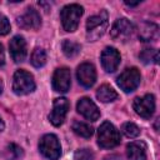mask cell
<instances>
[{"label": "cell", "mask_w": 160, "mask_h": 160, "mask_svg": "<svg viewBox=\"0 0 160 160\" xmlns=\"http://www.w3.org/2000/svg\"><path fill=\"white\" fill-rule=\"evenodd\" d=\"M75 160H94V152L89 149H79L75 155Z\"/></svg>", "instance_id": "d4e9b609"}, {"label": "cell", "mask_w": 160, "mask_h": 160, "mask_svg": "<svg viewBox=\"0 0 160 160\" xmlns=\"http://www.w3.org/2000/svg\"><path fill=\"white\" fill-rule=\"evenodd\" d=\"M61 49H62V52L68 56V58H75L80 50H81V46L80 44L75 42V41H71V40H64L62 44H61Z\"/></svg>", "instance_id": "d6986e66"}, {"label": "cell", "mask_w": 160, "mask_h": 160, "mask_svg": "<svg viewBox=\"0 0 160 160\" xmlns=\"http://www.w3.org/2000/svg\"><path fill=\"white\" fill-rule=\"evenodd\" d=\"M52 89L58 92H66L71 85V74L68 68H59L52 75Z\"/></svg>", "instance_id": "8fae6325"}, {"label": "cell", "mask_w": 160, "mask_h": 160, "mask_svg": "<svg viewBox=\"0 0 160 160\" xmlns=\"http://www.w3.org/2000/svg\"><path fill=\"white\" fill-rule=\"evenodd\" d=\"M82 12H84V9L79 4H69L64 6L62 10L60 11V19H61L64 30L69 32L75 31L79 26V21Z\"/></svg>", "instance_id": "3957f363"}, {"label": "cell", "mask_w": 160, "mask_h": 160, "mask_svg": "<svg viewBox=\"0 0 160 160\" xmlns=\"http://www.w3.org/2000/svg\"><path fill=\"white\" fill-rule=\"evenodd\" d=\"M39 150L44 158L49 160H58L61 155V146L58 136L54 134L44 135L39 141Z\"/></svg>", "instance_id": "5b68a950"}, {"label": "cell", "mask_w": 160, "mask_h": 160, "mask_svg": "<svg viewBox=\"0 0 160 160\" xmlns=\"http://www.w3.org/2000/svg\"><path fill=\"white\" fill-rule=\"evenodd\" d=\"M134 31V25L125 18L122 19H118L110 30V35L114 40H126L129 36H131Z\"/></svg>", "instance_id": "4fadbf2b"}, {"label": "cell", "mask_w": 160, "mask_h": 160, "mask_svg": "<svg viewBox=\"0 0 160 160\" xmlns=\"http://www.w3.org/2000/svg\"><path fill=\"white\" fill-rule=\"evenodd\" d=\"M70 108L69 100L66 98H59L55 99L54 104H52V110L49 115V120L54 126H60L68 114V110Z\"/></svg>", "instance_id": "ba28073f"}, {"label": "cell", "mask_w": 160, "mask_h": 160, "mask_svg": "<svg viewBox=\"0 0 160 160\" xmlns=\"http://www.w3.org/2000/svg\"><path fill=\"white\" fill-rule=\"evenodd\" d=\"M9 50L15 62H21L26 58V41L22 36L15 35L9 42Z\"/></svg>", "instance_id": "9a60e30c"}, {"label": "cell", "mask_w": 160, "mask_h": 160, "mask_svg": "<svg viewBox=\"0 0 160 160\" xmlns=\"http://www.w3.org/2000/svg\"><path fill=\"white\" fill-rule=\"evenodd\" d=\"M140 59L144 64H158L159 51L156 49H144L140 52Z\"/></svg>", "instance_id": "44dd1931"}, {"label": "cell", "mask_w": 160, "mask_h": 160, "mask_svg": "<svg viewBox=\"0 0 160 160\" xmlns=\"http://www.w3.org/2000/svg\"><path fill=\"white\" fill-rule=\"evenodd\" d=\"M2 129H4V124H2V121L0 120V131H2Z\"/></svg>", "instance_id": "f546056e"}, {"label": "cell", "mask_w": 160, "mask_h": 160, "mask_svg": "<svg viewBox=\"0 0 160 160\" xmlns=\"http://www.w3.org/2000/svg\"><path fill=\"white\" fill-rule=\"evenodd\" d=\"M76 110L80 115H82L85 119H88L90 121H95L100 118V111H99L96 104L89 98L79 99V101L76 104Z\"/></svg>", "instance_id": "5bb4252c"}, {"label": "cell", "mask_w": 160, "mask_h": 160, "mask_svg": "<svg viewBox=\"0 0 160 160\" xmlns=\"http://www.w3.org/2000/svg\"><path fill=\"white\" fill-rule=\"evenodd\" d=\"M140 71L136 68H128L118 76L116 82L121 90H124L125 92H131L140 85Z\"/></svg>", "instance_id": "8992f818"}, {"label": "cell", "mask_w": 160, "mask_h": 160, "mask_svg": "<svg viewBox=\"0 0 160 160\" xmlns=\"http://www.w3.org/2000/svg\"><path fill=\"white\" fill-rule=\"evenodd\" d=\"M98 144L102 149H111L120 144L119 130L109 121H104L98 129Z\"/></svg>", "instance_id": "7a4b0ae2"}, {"label": "cell", "mask_w": 160, "mask_h": 160, "mask_svg": "<svg viewBox=\"0 0 160 160\" xmlns=\"http://www.w3.org/2000/svg\"><path fill=\"white\" fill-rule=\"evenodd\" d=\"M22 155H24L22 149L16 144H9L5 148V156L9 160H19L22 158Z\"/></svg>", "instance_id": "603a6c76"}, {"label": "cell", "mask_w": 160, "mask_h": 160, "mask_svg": "<svg viewBox=\"0 0 160 160\" xmlns=\"http://www.w3.org/2000/svg\"><path fill=\"white\" fill-rule=\"evenodd\" d=\"M76 78L84 88H91L96 81V70L91 62H82L78 66Z\"/></svg>", "instance_id": "30bf717a"}, {"label": "cell", "mask_w": 160, "mask_h": 160, "mask_svg": "<svg viewBox=\"0 0 160 160\" xmlns=\"http://www.w3.org/2000/svg\"><path fill=\"white\" fill-rule=\"evenodd\" d=\"M72 130H74V132L76 135L81 136V138H86V139L90 138L92 135V132H94L92 128L89 124L82 122V121H75L72 124Z\"/></svg>", "instance_id": "ffe728a7"}, {"label": "cell", "mask_w": 160, "mask_h": 160, "mask_svg": "<svg viewBox=\"0 0 160 160\" xmlns=\"http://www.w3.org/2000/svg\"><path fill=\"white\" fill-rule=\"evenodd\" d=\"M125 4H126L128 6H136V5L139 4V1H138V2H125Z\"/></svg>", "instance_id": "83f0119b"}, {"label": "cell", "mask_w": 160, "mask_h": 160, "mask_svg": "<svg viewBox=\"0 0 160 160\" xmlns=\"http://www.w3.org/2000/svg\"><path fill=\"white\" fill-rule=\"evenodd\" d=\"M35 90L34 76L26 70H16L12 78V91L16 95H28Z\"/></svg>", "instance_id": "277c9868"}, {"label": "cell", "mask_w": 160, "mask_h": 160, "mask_svg": "<svg viewBox=\"0 0 160 160\" xmlns=\"http://www.w3.org/2000/svg\"><path fill=\"white\" fill-rule=\"evenodd\" d=\"M10 32V22H9V19L0 14V35H6Z\"/></svg>", "instance_id": "484cf974"}, {"label": "cell", "mask_w": 160, "mask_h": 160, "mask_svg": "<svg viewBox=\"0 0 160 160\" xmlns=\"http://www.w3.org/2000/svg\"><path fill=\"white\" fill-rule=\"evenodd\" d=\"M132 108L138 115L144 119L151 118L155 111V98L152 94H146L142 98H136L132 102Z\"/></svg>", "instance_id": "52a82bcc"}, {"label": "cell", "mask_w": 160, "mask_h": 160, "mask_svg": "<svg viewBox=\"0 0 160 160\" xmlns=\"http://www.w3.org/2000/svg\"><path fill=\"white\" fill-rule=\"evenodd\" d=\"M18 25L21 29H28V30H38L41 25V18L40 14L34 9V8H26L25 12L21 14L18 20H16Z\"/></svg>", "instance_id": "9c48e42d"}, {"label": "cell", "mask_w": 160, "mask_h": 160, "mask_svg": "<svg viewBox=\"0 0 160 160\" xmlns=\"http://www.w3.org/2000/svg\"><path fill=\"white\" fill-rule=\"evenodd\" d=\"M159 26L154 22H142L139 26V38L141 41H152L158 39Z\"/></svg>", "instance_id": "e0dca14e"}, {"label": "cell", "mask_w": 160, "mask_h": 160, "mask_svg": "<svg viewBox=\"0 0 160 160\" xmlns=\"http://www.w3.org/2000/svg\"><path fill=\"white\" fill-rule=\"evenodd\" d=\"M126 155L129 160H146V148L141 141H131L126 145Z\"/></svg>", "instance_id": "2e32d148"}, {"label": "cell", "mask_w": 160, "mask_h": 160, "mask_svg": "<svg viewBox=\"0 0 160 160\" xmlns=\"http://www.w3.org/2000/svg\"><path fill=\"white\" fill-rule=\"evenodd\" d=\"M100 60H101V65H102V69L106 71V72H114L119 64H120V52L115 49V48H105L101 52V56H100Z\"/></svg>", "instance_id": "7c38bea8"}, {"label": "cell", "mask_w": 160, "mask_h": 160, "mask_svg": "<svg viewBox=\"0 0 160 160\" xmlns=\"http://www.w3.org/2000/svg\"><path fill=\"white\" fill-rule=\"evenodd\" d=\"M109 16L106 10H101L99 14L92 15L86 21V38L89 41H95L101 38L108 28Z\"/></svg>", "instance_id": "6da1fadb"}, {"label": "cell", "mask_w": 160, "mask_h": 160, "mask_svg": "<svg viewBox=\"0 0 160 160\" xmlns=\"http://www.w3.org/2000/svg\"><path fill=\"white\" fill-rule=\"evenodd\" d=\"M4 64H5V52H4L2 45L0 44V68L4 66Z\"/></svg>", "instance_id": "4316f807"}, {"label": "cell", "mask_w": 160, "mask_h": 160, "mask_svg": "<svg viewBox=\"0 0 160 160\" xmlns=\"http://www.w3.org/2000/svg\"><path fill=\"white\" fill-rule=\"evenodd\" d=\"M96 98L101 102H111L118 98V92L108 84L101 85L96 91Z\"/></svg>", "instance_id": "ac0fdd59"}, {"label": "cell", "mask_w": 160, "mask_h": 160, "mask_svg": "<svg viewBox=\"0 0 160 160\" xmlns=\"http://www.w3.org/2000/svg\"><path fill=\"white\" fill-rule=\"evenodd\" d=\"M2 90H4V84H2V81H1V79H0V94L2 92Z\"/></svg>", "instance_id": "f1b7e54d"}, {"label": "cell", "mask_w": 160, "mask_h": 160, "mask_svg": "<svg viewBox=\"0 0 160 160\" xmlns=\"http://www.w3.org/2000/svg\"><path fill=\"white\" fill-rule=\"evenodd\" d=\"M31 64L35 68H42L46 64V52L41 48H36L31 54Z\"/></svg>", "instance_id": "7402d4cb"}, {"label": "cell", "mask_w": 160, "mask_h": 160, "mask_svg": "<svg viewBox=\"0 0 160 160\" xmlns=\"http://www.w3.org/2000/svg\"><path fill=\"white\" fill-rule=\"evenodd\" d=\"M121 130H122V132L128 138H136L140 134V129L134 122H125V124H122Z\"/></svg>", "instance_id": "cb8c5ba5"}]
</instances>
